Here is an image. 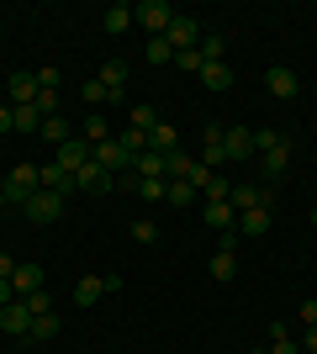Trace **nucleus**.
I'll use <instances>...</instances> for the list:
<instances>
[{
    "label": "nucleus",
    "mask_w": 317,
    "mask_h": 354,
    "mask_svg": "<svg viewBox=\"0 0 317 354\" xmlns=\"http://www.w3.org/2000/svg\"><path fill=\"white\" fill-rule=\"evenodd\" d=\"M175 16H180V11H175L169 0H143V6H133V21H137L143 32H148V37H164Z\"/></svg>",
    "instance_id": "nucleus-1"
},
{
    "label": "nucleus",
    "mask_w": 317,
    "mask_h": 354,
    "mask_svg": "<svg viewBox=\"0 0 317 354\" xmlns=\"http://www.w3.org/2000/svg\"><path fill=\"white\" fill-rule=\"evenodd\" d=\"M90 159L101 164L106 175H127V169H133V153L122 148V138H106V143H90Z\"/></svg>",
    "instance_id": "nucleus-2"
},
{
    "label": "nucleus",
    "mask_w": 317,
    "mask_h": 354,
    "mask_svg": "<svg viewBox=\"0 0 317 354\" xmlns=\"http://www.w3.org/2000/svg\"><path fill=\"white\" fill-rule=\"evenodd\" d=\"M43 191V180H37V164H16L11 175H6V201H27V196H37Z\"/></svg>",
    "instance_id": "nucleus-3"
},
{
    "label": "nucleus",
    "mask_w": 317,
    "mask_h": 354,
    "mask_svg": "<svg viewBox=\"0 0 317 354\" xmlns=\"http://www.w3.org/2000/svg\"><path fill=\"white\" fill-rule=\"evenodd\" d=\"M21 212H27V222H59V217H64V196L37 191V196H27V201H21Z\"/></svg>",
    "instance_id": "nucleus-4"
},
{
    "label": "nucleus",
    "mask_w": 317,
    "mask_h": 354,
    "mask_svg": "<svg viewBox=\"0 0 317 354\" xmlns=\"http://www.w3.org/2000/svg\"><path fill=\"white\" fill-rule=\"evenodd\" d=\"M164 43L175 48V53H191V48L201 43V21H196V16H175L169 32H164Z\"/></svg>",
    "instance_id": "nucleus-5"
},
{
    "label": "nucleus",
    "mask_w": 317,
    "mask_h": 354,
    "mask_svg": "<svg viewBox=\"0 0 317 354\" xmlns=\"http://www.w3.org/2000/svg\"><path fill=\"white\" fill-rule=\"evenodd\" d=\"M75 191H90V196H106V191H117V175H106L101 164H79L75 169Z\"/></svg>",
    "instance_id": "nucleus-6"
},
{
    "label": "nucleus",
    "mask_w": 317,
    "mask_h": 354,
    "mask_svg": "<svg viewBox=\"0 0 317 354\" xmlns=\"http://www.w3.org/2000/svg\"><path fill=\"white\" fill-rule=\"evenodd\" d=\"M270 201H275V185H233V196H227L233 212H254V207H270Z\"/></svg>",
    "instance_id": "nucleus-7"
},
{
    "label": "nucleus",
    "mask_w": 317,
    "mask_h": 354,
    "mask_svg": "<svg viewBox=\"0 0 317 354\" xmlns=\"http://www.w3.org/2000/svg\"><path fill=\"white\" fill-rule=\"evenodd\" d=\"M6 95H11V106H32L37 95H43V85H37L32 69H16L11 80H6Z\"/></svg>",
    "instance_id": "nucleus-8"
},
{
    "label": "nucleus",
    "mask_w": 317,
    "mask_h": 354,
    "mask_svg": "<svg viewBox=\"0 0 317 354\" xmlns=\"http://www.w3.org/2000/svg\"><path fill=\"white\" fill-rule=\"evenodd\" d=\"M201 164L206 169H222L227 164V127H206L201 133Z\"/></svg>",
    "instance_id": "nucleus-9"
},
{
    "label": "nucleus",
    "mask_w": 317,
    "mask_h": 354,
    "mask_svg": "<svg viewBox=\"0 0 317 354\" xmlns=\"http://www.w3.org/2000/svg\"><path fill=\"white\" fill-rule=\"evenodd\" d=\"M0 328H6L11 339H27V333H32V312H27V301H11V307H0Z\"/></svg>",
    "instance_id": "nucleus-10"
},
{
    "label": "nucleus",
    "mask_w": 317,
    "mask_h": 354,
    "mask_svg": "<svg viewBox=\"0 0 317 354\" xmlns=\"http://www.w3.org/2000/svg\"><path fill=\"white\" fill-rule=\"evenodd\" d=\"M133 175L137 180H169V159H164V153H153V148H143V153L133 159Z\"/></svg>",
    "instance_id": "nucleus-11"
},
{
    "label": "nucleus",
    "mask_w": 317,
    "mask_h": 354,
    "mask_svg": "<svg viewBox=\"0 0 317 354\" xmlns=\"http://www.w3.org/2000/svg\"><path fill=\"white\" fill-rule=\"evenodd\" d=\"M37 180H43V191H53V196H75V175L59 169V164H37Z\"/></svg>",
    "instance_id": "nucleus-12"
},
{
    "label": "nucleus",
    "mask_w": 317,
    "mask_h": 354,
    "mask_svg": "<svg viewBox=\"0 0 317 354\" xmlns=\"http://www.w3.org/2000/svg\"><path fill=\"white\" fill-rule=\"evenodd\" d=\"M53 164L75 175L79 164H90V143H75V138H69V143H59V148H53Z\"/></svg>",
    "instance_id": "nucleus-13"
},
{
    "label": "nucleus",
    "mask_w": 317,
    "mask_h": 354,
    "mask_svg": "<svg viewBox=\"0 0 317 354\" xmlns=\"http://www.w3.org/2000/svg\"><path fill=\"white\" fill-rule=\"evenodd\" d=\"M201 222L217 227V233H233V227H238V212L227 207V201H206V207H201Z\"/></svg>",
    "instance_id": "nucleus-14"
},
{
    "label": "nucleus",
    "mask_w": 317,
    "mask_h": 354,
    "mask_svg": "<svg viewBox=\"0 0 317 354\" xmlns=\"http://www.w3.org/2000/svg\"><path fill=\"white\" fill-rule=\"evenodd\" d=\"M127 74H133V69H127V59H106L95 80H101V85H106V90H111V95L122 101V90H127Z\"/></svg>",
    "instance_id": "nucleus-15"
},
{
    "label": "nucleus",
    "mask_w": 317,
    "mask_h": 354,
    "mask_svg": "<svg viewBox=\"0 0 317 354\" xmlns=\"http://www.w3.org/2000/svg\"><path fill=\"white\" fill-rule=\"evenodd\" d=\"M265 85H270V95H275V101H291V95L302 90V80H296L291 69H280V64H275V69L265 74Z\"/></svg>",
    "instance_id": "nucleus-16"
},
{
    "label": "nucleus",
    "mask_w": 317,
    "mask_h": 354,
    "mask_svg": "<svg viewBox=\"0 0 317 354\" xmlns=\"http://www.w3.org/2000/svg\"><path fill=\"white\" fill-rule=\"evenodd\" d=\"M106 296V275H79L75 281V307H95Z\"/></svg>",
    "instance_id": "nucleus-17"
},
{
    "label": "nucleus",
    "mask_w": 317,
    "mask_h": 354,
    "mask_svg": "<svg viewBox=\"0 0 317 354\" xmlns=\"http://www.w3.org/2000/svg\"><path fill=\"white\" fill-rule=\"evenodd\" d=\"M201 85H206L211 95L233 90V69H227V59H222V64H201Z\"/></svg>",
    "instance_id": "nucleus-18"
},
{
    "label": "nucleus",
    "mask_w": 317,
    "mask_h": 354,
    "mask_svg": "<svg viewBox=\"0 0 317 354\" xmlns=\"http://www.w3.org/2000/svg\"><path fill=\"white\" fill-rule=\"evenodd\" d=\"M238 233H243V238H265V233H270V207L238 212Z\"/></svg>",
    "instance_id": "nucleus-19"
},
{
    "label": "nucleus",
    "mask_w": 317,
    "mask_h": 354,
    "mask_svg": "<svg viewBox=\"0 0 317 354\" xmlns=\"http://www.w3.org/2000/svg\"><path fill=\"white\" fill-rule=\"evenodd\" d=\"M148 148H153V153H164V159H169V153L180 148V133H175V122H159V127H153V133H148Z\"/></svg>",
    "instance_id": "nucleus-20"
},
{
    "label": "nucleus",
    "mask_w": 317,
    "mask_h": 354,
    "mask_svg": "<svg viewBox=\"0 0 317 354\" xmlns=\"http://www.w3.org/2000/svg\"><path fill=\"white\" fill-rule=\"evenodd\" d=\"M11 286H16V296H32V291H43V265H16Z\"/></svg>",
    "instance_id": "nucleus-21"
},
{
    "label": "nucleus",
    "mask_w": 317,
    "mask_h": 354,
    "mask_svg": "<svg viewBox=\"0 0 317 354\" xmlns=\"http://www.w3.org/2000/svg\"><path fill=\"white\" fill-rule=\"evenodd\" d=\"M265 159V180H280L291 169V143H280V148H270V153H259Z\"/></svg>",
    "instance_id": "nucleus-22"
},
{
    "label": "nucleus",
    "mask_w": 317,
    "mask_h": 354,
    "mask_svg": "<svg viewBox=\"0 0 317 354\" xmlns=\"http://www.w3.org/2000/svg\"><path fill=\"white\" fill-rule=\"evenodd\" d=\"M254 153V133L249 127H227V159H249Z\"/></svg>",
    "instance_id": "nucleus-23"
},
{
    "label": "nucleus",
    "mask_w": 317,
    "mask_h": 354,
    "mask_svg": "<svg viewBox=\"0 0 317 354\" xmlns=\"http://www.w3.org/2000/svg\"><path fill=\"white\" fill-rule=\"evenodd\" d=\"M206 275H211V281H233V275H238V259H233V249H217V254H211Z\"/></svg>",
    "instance_id": "nucleus-24"
},
{
    "label": "nucleus",
    "mask_w": 317,
    "mask_h": 354,
    "mask_svg": "<svg viewBox=\"0 0 317 354\" xmlns=\"http://www.w3.org/2000/svg\"><path fill=\"white\" fill-rule=\"evenodd\" d=\"M196 53H201V64H222V53H227V43H222V32H201V43H196Z\"/></svg>",
    "instance_id": "nucleus-25"
},
{
    "label": "nucleus",
    "mask_w": 317,
    "mask_h": 354,
    "mask_svg": "<svg viewBox=\"0 0 317 354\" xmlns=\"http://www.w3.org/2000/svg\"><path fill=\"white\" fill-rule=\"evenodd\" d=\"M101 27H106V32H111V37H122V32L133 27V6H111V11H106V16H101Z\"/></svg>",
    "instance_id": "nucleus-26"
},
{
    "label": "nucleus",
    "mask_w": 317,
    "mask_h": 354,
    "mask_svg": "<svg viewBox=\"0 0 317 354\" xmlns=\"http://www.w3.org/2000/svg\"><path fill=\"white\" fill-rule=\"evenodd\" d=\"M37 138H48V143L59 148V143H69V138H75V133H69V122H64V117H43V127H37Z\"/></svg>",
    "instance_id": "nucleus-27"
},
{
    "label": "nucleus",
    "mask_w": 317,
    "mask_h": 354,
    "mask_svg": "<svg viewBox=\"0 0 317 354\" xmlns=\"http://www.w3.org/2000/svg\"><path fill=\"white\" fill-rule=\"evenodd\" d=\"M196 185H191V180H169V191H164V201L169 207H191V201H196Z\"/></svg>",
    "instance_id": "nucleus-28"
},
{
    "label": "nucleus",
    "mask_w": 317,
    "mask_h": 354,
    "mask_svg": "<svg viewBox=\"0 0 317 354\" xmlns=\"http://www.w3.org/2000/svg\"><path fill=\"white\" fill-rule=\"evenodd\" d=\"M270 354H302V344L286 333V323H270Z\"/></svg>",
    "instance_id": "nucleus-29"
},
{
    "label": "nucleus",
    "mask_w": 317,
    "mask_h": 354,
    "mask_svg": "<svg viewBox=\"0 0 317 354\" xmlns=\"http://www.w3.org/2000/svg\"><path fill=\"white\" fill-rule=\"evenodd\" d=\"M11 127H16V133H37V127H43V111H37V106H16Z\"/></svg>",
    "instance_id": "nucleus-30"
},
{
    "label": "nucleus",
    "mask_w": 317,
    "mask_h": 354,
    "mask_svg": "<svg viewBox=\"0 0 317 354\" xmlns=\"http://www.w3.org/2000/svg\"><path fill=\"white\" fill-rule=\"evenodd\" d=\"M27 339H59V312H43V317H32V333H27Z\"/></svg>",
    "instance_id": "nucleus-31"
},
{
    "label": "nucleus",
    "mask_w": 317,
    "mask_h": 354,
    "mask_svg": "<svg viewBox=\"0 0 317 354\" xmlns=\"http://www.w3.org/2000/svg\"><path fill=\"white\" fill-rule=\"evenodd\" d=\"M143 59H148V64H175V48H169L164 37H148V48H143Z\"/></svg>",
    "instance_id": "nucleus-32"
},
{
    "label": "nucleus",
    "mask_w": 317,
    "mask_h": 354,
    "mask_svg": "<svg viewBox=\"0 0 317 354\" xmlns=\"http://www.w3.org/2000/svg\"><path fill=\"white\" fill-rule=\"evenodd\" d=\"M201 196H206V201H227V196H233V180H227V175H211L206 185H201Z\"/></svg>",
    "instance_id": "nucleus-33"
},
{
    "label": "nucleus",
    "mask_w": 317,
    "mask_h": 354,
    "mask_svg": "<svg viewBox=\"0 0 317 354\" xmlns=\"http://www.w3.org/2000/svg\"><path fill=\"white\" fill-rule=\"evenodd\" d=\"M79 133L90 138V143H106V138H111V127H106V117H101V111H90V117H85V127H79Z\"/></svg>",
    "instance_id": "nucleus-34"
},
{
    "label": "nucleus",
    "mask_w": 317,
    "mask_h": 354,
    "mask_svg": "<svg viewBox=\"0 0 317 354\" xmlns=\"http://www.w3.org/2000/svg\"><path fill=\"white\" fill-rule=\"evenodd\" d=\"M191 169H196V159L175 148V153H169V180H191Z\"/></svg>",
    "instance_id": "nucleus-35"
},
{
    "label": "nucleus",
    "mask_w": 317,
    "mask_h": 354,
    "mask_svg": "<svg viewBox=\"0 0 317 354\" xmlns=\"http://www.w3.org/2000/svg\"><path fill=\"white\" fill-rule=\"evenodd\" d=\"M79 101H90V106H95V111H101V106H106V101H117V95H111V90H106V85H101V80H90V85L79 90Z\"/></svg>",
    "instance_id": "nucleus-36"
},
{
    "label": "nucleus",
    "mask_w": 317,
    "mask_h": 354,
    "mask_svg": "<svg viewBox=\"0 0 317 354\" xmlns=\"http://www.w3.org/2000/svg\"><path fill=\"white\" fill-rule=\"evenodd\" d=\"M133 191L143 196V201H164V191H169V180H137Z\"/></svg>",
    "instance_id": "nucleus-37"
},
{
    "label": "nucleus",
    "mask_w": 317,
    "mask_h": 354,
    "mask_svg": "<svg viewBox=\"0 0 317 354\" xmlns=\"http://www.w3.org/2000/svg\"><path fill=\"white\" fill-rule=\"evenodd\" d=\"M133 127L137 133H153V127H159V111H153V106H133Z\"/></svg>",
    "instance_id": "nucleus-38"
},
{
    "label": "nucleus",
    "mask_w": 317,
    "mask_h": 354,
    "mask_svg": "<svg viewBox=\"0 0 317 354\" xmlns=\"http://www.w3.org/2000/svg\"><path fill=\"white\" fill-rule=\"evenodd\" d=\"M280 143H286V138L275 133V127H259L254 133V153H270V148H280Z\"/></svg>",
    "instance_id": "nucleus-39"
},
{
    "label": "nucleus",
    "mask_w": 317,
    "mask_h": 354,
    "mask_svg": "<svg viewBox=\"0 0 317 354\" xmlns=\"http://www.w3.org/2000/svg\"><path fill=\"white\" fill-rule=\"evenodd\" d=\"M21 301H27V312H32V317L53 312V296H48V291H32V296H21Z\"/></svg>",
    "instance_id": "nucleus-40"
},
{
    "label": "nucleus",
    "mask_w": 317,
    "mask_h": 354,
    "mask_svg": "<svg viewBox=\"0 0 317 354\" xmlns=\"http://www.w3.org/2000/svg\"><path fill=\"white\" fill-rule=\"evenodd\" d=\"M59 101H64L59 90H43V95H37V101H32V106H37L43 117H59Z\"/></svg>",
    "instance_id": "nucleus-41"
},
{
    "label": "nucleus",
    "mask_w": 317,
    "mask_h": 354,
    "mask_svg": "<svg viewBox=\"0 0 317 354\" xmlns=\"http://www.w3.org/2000/svg\"><path fill=\"white\" fill-rule=\"evenodd\" d=\"M133 238H137V243H153V238H159V227H153L148 217H137V222H133Z\"/></svg>",
    "instance_id": "nucleus-42"
},
{
    "label": "nucleus",
    "mask_w": 317,
    "mask_h": 354,
    "mask_svg": "<svg viewBox=\"0 0 317 354\" xmlns=\"http://www.w3.org/2000/svg\"><path fill=\"white\" fill-rule=\"evenodd\" d=\"M175 69H191V74H201V53L191 48V53H175Z\"/></svg>",
    "instance_id": "nucleus-43"
},
{
    "label": "nucleus",
    "mask_w": 317,
    "mask_h": 354,
    "mask_svg": "<svg viewBox=\"0 0 317 354\" xmlns=\"http://www.w3.org/2000/svg\"><path fill=\"white\" fill-rule=\"evenodd\" d=\"M296 317H302V323H307V328H317V296H307L302 307H296Z\"/></svg>",
    "instance_id": "nucleus-44"
},
{
    "label": "nucleus",
    "mask_w": 317,
    "mask_h": 354,
    "mask_svg": "<svg viewBox=\"0 0 317 354\" xmlns=\"http://www.w3.org/2000/svg\"><path fill=\"white\" fill-rule=\"evenodd\" d=\"M59 80H64V74L53 69V64H48V69H37V85H43V90H59Z\"/></svg>",
    "instance_id": "nucleus-45"
},
{
    "label": "nucleus",
    "mask_w": 317,
    "mask_h": 354,
    "mask_svg": "<svg viewBox=\"0 0 317 354\" xmlns=\"http://www.w3.org/2000/svg\"><path fill=\"white\" fill-rule=\"evenodd\" d=\"M11 117H16V106H11V101H0V138H6V133H16V127H11Z\"/></svg>",
    "instance_id": "nucleus-46"
},
{
    "label": "nucleus",
    "mask_w": 317,
    "mask_h": 354,
    "mask_svg": "<svg viewBox=\"0 0 317 354\" xmlns=\"http://www.w3.org/2000/svg\"><path fill=\"white\" fill-rule=\"evenodd\" d=\"M11 301H21V296H16L11 281H0V307H11Z\"/></svg>",
    "instance_id": "nucleus-47"
},
{
    "label": "nucleus",
    "mask_w": 317,
    "mask_h": 354,
    "mask_svg": "<svg viewBox=\"0 0 317 354\" xmlns=\"http://www.w3.org/2000/svg\"><path fill=\"white\" fill-rule=\"evenodd\" d=\"M11 275H16V259H11V254H0V281H11Z\"/></svg>",
    "instance_id": "nucleus-48"
},
{
    "label": "nucleus",
    "mask_w": 317,
    "mask_h": 354,
    "mask_svg": "<svg viewBox=\"0 0 317 354\" xmlns=\"http://www.w3.org/2000/svg\"><path fill=\"white\" fill-rule=\"evenodd\" d=\"M302 349H307V354H317V328H307V333H302Z\"/></svg>",
    "instance_id": "nucleus-49"
},
{
    "label": "nucleus",
    "mask_w": 317,
    "mask_h": 354,
    "mask_svg": "<svg viewBox=\"0 0 317 354\" xmlns=\"http://www.w3.org/2000/svg\"><path fill=\"white\" fill-rule=\"evenodd\" d=\"M0 207H11V201H6V185H0Z\"/></svg>",
    "instance_id": "nucleus-50"
},
{
    "label": "nucleus",
    "mask_w": 317,
    "mask_h": 354,
    "mask_svg": "<svg viewBox=\"0 0 317 354\" xmlns=\"http://www.w3.org/2000/svg\"><path fill=\"white\" fill-rule=\"evenodd\" d=\"M249 354H270V349H249Z\"/></svg>",
    "instance_id": "nucleus-51"
},
{
    "label": "nucleus",
    "mask_w": 317,
    "mask_h": 354,
    "mask_svg": "<svg viewBox=\"0 0 317 354\" xmlns=\"http://www.w3.org/2000/svg\"><path fill=\"white\" fill-rule=\"evenodd\" d=\"M312 227H317V207H312Z\"/></svg>",
    "instance_id": "nucleus-52"
}]
</instances>
